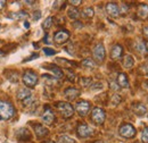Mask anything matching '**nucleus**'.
<instances>
[{
  "label": "nucleus",
  "mask_w": 148,
  "mask_h": 143,
  "mask_svg": "<svg viewBox=\"0 0 148 143\" xmlns=\"http://www.w3.org/2000/svg\"><path fill=\"white\" fill-rule=\"evenodd\" d=\"M14 114H15V110L10 104L0 101V119L7 121V119L12 118L14 116Z\"/></svg>",
  "instance_id": "nucleus-1"
},
{
  "label": "nucleus",
  "mask_w": 148,
  "mask_h": 143,
  "mask_svg": "<svg viewBox=\"0 0 148 143\" xmlns=\"http://www.w3.org/2000/svg\"><path fill=\"white\" fill-rule=\"evenodd\" d=\"M56 107L59 110V112L62 114V116H63L64 118H70V117L73 116L74 108L72 107L69 102H63V101H60V102L57 104Z\"/></svg>",
  "instance_id": "nucleus-2"
},
{
  "label": "nucleus",
  "mask_w": 148,
  "mask_h": 143,
  "mask_svg": "<svg viewBox=\"0 0 148 143\" xmlns=\"http://www.w3.org/2000/svg\"><path fill=\"white\" fill-rule=\"evenodd\" d=\"M105 118H106V114H105V111L101 108H93L92 111H91V119H92V122H95L98 125H101L105 122Z\"/></svg>",
  "instance_id": "nucleus-3"
},
{
  "label": "nucleus",
  "mask_w": 148,
  "mask_h": 143,
  "mask_svg": "<svg viewBox=\"0 0 148 143\" xmlns=\"http://www.w3.org/2000/svg\"><path fill=\"white\" fill-rule=\"evenodd\" d=\"M23 82L26 86L29 88H33L36 86L38 83V76L36 75V73L31 71H26L23 75Z\"/></svg>",
  "instance_id": "nucleus-4"
},
{
  "label": "nucleus",
  "mask_w": 148,
  "mask_h": 143,
  "mask_svg": "<svg viewBox=\"0 0 148 143\" xmlns=\"http://www.w3.org/2000/svg\"><path fill=\"white\" fill-rule=\"evenodd\" d=\"M93 59L97 61V63H103L104 59H105V56H106V51H105V47L103 46V43H98L95 48H93L92 51Z\"/></svg>",
  "instance_id": "nucleus-5"
},
{
  "label": "nucleus",
  "mask_w": 148,
  "mask_h": 143,
  "mask_svg": "<svg viewBox=\"0 0 148 143\" xmlns=\"http://www.w3.org/2000/svg\"><path fill=\"white\" fill-rule=\"evenodd\" d=\"M119 133L121 136L125 138V139H131L136 135V128L131 124H124L120 127L119 129Z\"/></svg>",
  "instance_id": "nucleus-6"
},
{
  "label": "nucleus",
  "mask_w": 148,
  "mask_h": 143,
  "mask_svg": "<svg viewBox=\"0 0 148 143\" xmlns=\"http://www.w3.org/2000/svg\"><path fill=\"white\" fill-rule=\"evenodd\" d=\"M75 110L77 111V114L80 116H86L88 115L89 110H90V102L88 101H79L75 106Z\"/></svg>",
  "instance_id": "nucleus-7"
},
{
  "label": "nucleus",
  "mask_w": 148,
  "mask_h": 143,
  "mask_svg": "<svg viewBox=\"0 0 148 143\" xmlns=\"http://www.w3.org/2000/svg\"><path fill=\"white\" fill-rule=\"evenodd\" d=\"M92 128L87 124H80L77 126V134L81 138H89L90 135H92Z\"/></svg>",
  "instance_id": "nucleus-8"
},
{
  "label": "nucleus",
  "mask_w": 148,
  "mask_h": 143,
  "mask_svg": "<svg viewBox=\"0 0 148 143\" xmlns=\"http://www.w3.org/2000/svg\"><path fill=\"white\" fill-rule=\"evenodd\" d=\"M106 12L111 17H117L120 14V8L115 2H108L106 5Z\"/></svg>",
  "instance_id": "nucleus-9"
},
{
  "label": "nucleus",
  "mask_w": 148,
  "mask_h": 143,
  "mask_svg": "<svg viewBox=\"0 0 148 143\" xmlns=\"http://www.w3.org/2000/svg\"><path fill=\"white\" fill-rule=\"evenodd\" d=\"M42 121L48 125H50L55 121V115H54V112H53V110L50 108H46V110H45V112L42 115Z\"/></svg>",
  "instance_id": "nucleus-10"
},
{
  "label": "nucleus",
  "mask_w": 148,
  "mask_h": 143,
  "mask_svg": "<svg viewBox=\"0 0 148 143\" xmlns=\"http://www.w3.org/2000/svg\"><path fill=\"white\" fill-rule=\"evenodd\" d=\"M69 37H70V33L67 31H58V32H56L54 40L57 43H64L65 41L69 40Z\"/></svg>",
  "instance_id": "nucleus-11"
},
{
  "label": "nucleus",
  "mask_w": 148,
  "mask_h": 143,
  "mask_svg": "<svg viewBox=\"0 0 148 143\" xmlns=\"http://www.w3.org/2000/svg\"><path fill=\"white\" fill-rule=\"evenodd\" d=\"M34 132H36V134H37V136L39 138V139H42V138L47 136L48 133H49L48 128H46L45 126H42L41 124L34 125Z\"/></svg>",
  "instance_id": "nucleus-12"
},
{
  "label": "nucleus",
  "mask_w": 148,
  "mask_h": 143,
  "mask_svg": "<svg viewBox=\"0 0 148 143\" xmlns=\"http://www.w3.org/2000/svg\"><path fill=\"white\" fill-rule=\"evenodd\" d=\"M64 94H65L66 99H69V100H74L76 97H79L80 91L77 89H75V88H69V89L65 90Z\"/></svg>",
  "instance_id": "nucleus-13"
},
{
  "label": "nucleus",
  "mask_w": 148,
  "mask_h": 143,
  "mask_svg": "<svg viewBox=\"0 0 148 143\" xmlns=\"http://www.w3.org/2000/svg\"><path fill=\"white\" fill-rule=\"evenodd\" d=\"M132 108H133L134 114H136L137 116H139V117L144 116V115L147 112V108H146V106H144L143 104H134Z\"/></svg>",
  "instance_id": "nucleus-14"
},
{
  "label": "nucleus",
  "mask_w": 148,
  "mask_h": 143,
  "mask_svg": "<svg viewBox=\"0 0 148 143\" xmlns=\"http://www.w3.org/2000/svg\"><path fill=\"white\" fill-rule=\"evenodd\" d=\"M117 83H119V86H121V88H129L128 76L124 73H120L117 76Z\"/></svg>",
  "instance_id": "nucleus-15"
},
{
  "label": "nucleus",
  "mask_w": 148,
  "mask_h": 143,
  "mask_svg": "<svg viewBox=\"0 0 148 143\" xmlns=\"http://www.w3.org/2000/svg\"><path fill=\"white\" fill-rule=\"evenodd\" d=\"M122 52H123V49L120 44H115L113 48H112V51H111V57L113 59H119L121 58L122 56Z\"/></svg>",
  "instance_id": "nucleus-16"
},
{
  "label": "nucleus",
  "mask_w": 148,
  "mask_h": 143,
  "mask_svg": "<svg viewBox=\"0 0 148 143\" xmlns=\"http://www.w3.org/2000/svg\"><path fill=\"white\" fill-rule=\"evenodd\" d=\"M137 14H138L139 18H141V19H146V18L148 17V6L147 5H144V3H143V5H139Z\"/></svg>",
  "instance_id": "nucleus-17"
},
{
  "label": "nucleus",
  "mask_w": 148,
  "mask_h": 143,
  "mask_svg": "<svg viewBox=\"0 0 148 143\" xmlns=\"http://www.w3.org/2000/svg\"><path fill=\"white\" fill-rule=\"evenodd\" d=\"M31 93H32V92H31V90L30 89H25V88H23V89H21L18 92H17V99L23 101L24 99H26L27 97H30Z\"/></svg>",
  "instance_id": "nucleus-18"
},
{
  "label": "nucleus",
  "mask_w": 148,
  "mask_h": 143,
  "mask_svg": "<svg viewBox=\"0 0 148 143\" xmlns=\"http://www.w3.org/2000/svg\"><path fill=\"white\" fill-rule=\"evenodd\" d=\"M16 135H17V138L19 140H23V141L30 139V133H29V131L26 128H19L17 131V133H16Z\"/></svg>",
  "instance_id": "nucleus-19"
},
{
  "label": "nucleus",
  "mask_w": 148,
  "mask_h": 143,
  "mask_svg": "<svg viewBox=\"0 0 148 143\" xmlns=\"http://www.w3.org/2000/svg\"><path fill=\"white\" fill-rule=\"evenodd\" d=\"M133 64H134L133 57L130 56V54H127V56L124 57V60H123V65H124V67H125V68H131V67L133 66Z\"/></svg>",
  "instance_id": "nucleus-20"
},
{
  "label": "nucleus",
  "mask_w": 148,
  "mask_h": 143,
  "mask_svg": "<svg viewBox=\"0 0 148 143\" xmlns=\"http://www.w3.org/2000/svg\"><path fill=\"white\" fill-rule=\"evenodd\" d=\"M134 49H136L139 54H144V52L146 51V46H145V43H144V42L138 41V42H136V43H134Z\"/></svg>",
  "instance_id": "nucleus-21"
},
{
  "label": "nucleus",
  "mask_w": 148,
  "mask_h": 143,
  "mask_svg": "<svg viewBox=\"0 0 148 143\" xmlns=\"http://www.w3.org/2000/svg\"><path fill=\"white\" fill-rule=\"evenodd\" d=\"M67 15H69V17L72 18V19H77L79 16H80V12L76 8H70L69 12H67Z\"/></svg>",
  "instance_id": "nucleus-22"
},
{
  "label": "nucleus",
  "mask_w": 148,
  "mask_h": 143,
  "mask_svg": "<svg viewBox=\"0 0 148 143\" xmlns=\"http://www.w3.org/2000/svg\"><path fill=\"white\" fill-rule=\"evenodd\" d=\"M49 71H51L54 74H55V76L57 77V78H62L63 76H64V74H63V72H62V69H59L58 67H56V66H50L49 67Z\"/></svg>",
  "instance_id": "nucleus-23"
},
{
  "label": "nucleus",
  "mask_w": 148,
  "mask_h": 143,
  "mask_svg": "<svg viewBox=\"0 0 148 143\" xmlns=\"http://www.w3.org/2000/svg\"><path fill=\"white\" fill-rule=\"evenodd\" d=\"M82 66L86 67V68L92 69L93 67H95V61L91 60V59H89V58H87V59H84V60L82 61Z\"/></svg>",
  "instance_id": "nucleus-24"
},
{
  "label": "nucleus",
  "mask_w": 148,
  "mask_h": 143,
  "mask_svg": "<svg viewBox=\"0 0 148 143\" xmlns=\"http://www.w3.org/2000/svg\"><path fill=\"white\" fill-rule=\"evenodd\" d=\"M82 15L84 16V17H89L91 18L95 15V12H93V9L91 7H87V8H84L83 9V12H82Z\"/></svg>",
  "instance_id": "nucleus-25"
},
{
  "label": "nucleus",
  "mask_w": 148,
  "mask_h": 143,
  "mask_svg": "<svg viewBox=\"0 0 148 143\" xmlns=\"http://www.w3.org/2000/svg\"><path fill=\"white\" fill-rule=\"evenodd\" d=\"M59 142L60 143H76L74 139L70 138V136H67V135H63V136H60V138H59Z\"/></svg>",
  "instance_id": "nucleus-26"
},
{
  "label": "nucleus",
  "mask_w": 148,
  "mask_h": 143,
  "mask_svg": "<svg viewBox=\"0 0 148 143\" xmlns=\"http://www.w3.org/2000/svg\"><path fill=\"white\" fill-rule=\"evenodd\" d=\"M51 25H53V17H48L45 22H43V24H42V29L48 30V29L51 27Z\"/></svg>",
  "instance_id": "nucleus-27"
},
{
  "label": "nucleus",
  "mask_w": 148,
  "mask_h": 143,
  "mask_svg": "<svg viewBox=\"0 0 148 143\" xmlns=\"http://www.w3.org/2000/svg\"><path fill=\"white\" fill-rule=\"evenodd\" d=\"M12 15H13V18H15V19H22V18L27 17V13L26 12H19V13L12 14Z\"/></svg>",
  "instance_id": "nucleus-28"
},
{
  "label": "nucleus",
  "mask_w": 148,
  "mask_h": 143,
  "mask_svg": "<svg viewBox=\"0 0 148 143\" xmlns=\"http://www.w3.org/2000/svg\"><path fill=\"white\" fill-rule=\"evenodd\" d=\"M141 141L144 143H148V127H145L141 133Z\"/></svg>",
  "instance_id": "nucleus-29"
},
{
  "label": "nucleus",
  "mask_w": 148,
  "mask_h": 143,
  "mask_svg": "<svg viewBox=\"0 0 148 143\" xmlns=\"http://www.w3.org/2000/svg\"><path fill=\"white\" fill-rule=\"evenodd\" d=\"M32 102H33V97H32V95H30V97H27L26 99H24V100H23V106H24V107L31 106V105H32Z\"/></svg>",
  "instance_id": "nucleus-30"
},
{
  "label": "nucleus",
  "mask_w": 148,
  "mask_h": 143,
  "mask_svg": "<svg viewBox=\"0 0 148 143\" xmlns=\"http://www.w3.org/2000/svg\"><path fill=\"white\" fill-rule=\"evenodd\" d=\"M80 83H81V85H82V86H89V85H90V83H91V78L83 77V78H81Z\"/></svg>",
  "instance_id": "nucleus-31"
},
{
  "label": "nucleus",
  "mask_w": 148,
  "mask_h": 143,
  "mask_svg": "<svg viewBox=\"0 0 148 143\" xmlns=\"http://www.w3.org/2000/svg\"><path fill=\"white\" fill-rule=\"evenodd\" d=\"M43 52L47 56H54L56 54V51L51 48H43Z\"/></svg>",
  "instance_id": "nucleus-32"
},
{
  "label": "nucleus",
  "mask_w": 148,
  "mask_h": 143,
  "mask_svg": "<svg viewBox=\"0 0 148 143\" xmlns=\"http://www.w3.org/2000/svg\"><path fill=\"white\" fill-rule=\"evenodd\" d=\"M121 102V97L120 95H113V98H112V105H117V104H120Z\"/></svg>",
  "instance_id": "nucleus-33"
},
{
  "label": "nucleus",
  "mask_w": 148,
  "mask_h": 143,
  "mask_svg": "<svg viewBox=\"0 0 148 143\" xmlns=\"http://www.w3.org/2000/svg\"><path fill=\"white\" fill-rule=\"evenodd\" d=\"M41 17V12L40 10H37V12H34L33 13V15H32V18H33V20H38L39 18Z\"/></svg>",
  "instance_id": "nucleus-34"
},
{
  "label": "nucleus",
  "mask_w": 148,
  "mask_h": 143,
  "mask_svg": "<svg viewBox=\"0 0 148 143\" xmlns=\"http://www.w3.org/2000/svg\"><path fill=\"white\" fill-rule=\"evenodd\" d=\"M81 2H82L81 0H71V1H70V3H71V5H74V6L81 5Z\"/></svg>",
  "instance_id": "nucleus-35"
},
{
  "label": "nucleus",
  "mask_w": 148,
  "mask_h": 143,
  "mask_svg": "<svg viewBox=\"0 0 148 143\" xmlns=\"http://www.w3.org/2000/svg\"><path fill=\"white\" fill-rule=\"evenodd\" d=\"M111 88L113 90H119L120 88H119V84H116V83H113V82H111Z\"/></svg>",
  "instance_id": "nucleus-36"
},
{
  "label": "nucleus",
  "mask_w": 148,
  "mask_h": 143,
  "mask_svg": "<svg viewBox=\"0 0 148 143\" xmlns=\"http://www.w3.org/2000/svg\"><path fill=\"white\" fill-rule=\"evenodd\" d=\"M6 6V1H2V0H0V10L1 9H3V7Z\"/></svg>",
  "instance_id": "nucleus-37"
},
{
  "label": "nucleus",
  "mask_w": 148,
  "mask_h": 143,
  "mask_svg": "<svg viewBox=\"0 0 148 143\" xmlns=\"http://www.w3.org/2000/svg\"><path fill=\"white\" fill-rule=\"evenodd\" d=\"M144 34H145V36H146V37H148V26L144 27Z\"/></svg>",
  "instance_id": "nucleus-38"
},
{
  "label": "nucleus",
  "mask_w": 148,
  "mask_h": 143,
  "mask_svg": "<svg viewBox=\"0 0 148 143\" xmlns=\"http://www.w3.org/2000/svg\"><path fill=\"white\" fill-rule=\"evenodd\" d=\"M24 27L25 29H29L30 27V23L29 22H24Z\"/></svg>",
  "instance_id": "nucleus-39"
},
{
  "label": "nucleus",
  "mask_w": 148,
  "mask_h": 143,
  "mask_svg": "<svg viewBox=\"0 0 148 143\" xmlns=\"http://www.w3.org/2000/svg\"><path fill=\"white\" fill-rule=\"evenodd\" d=\"M45 41H46V43H50V41H49V36L48 35L46 36V40H45Z\"/></svg>",
  "instance_id": "nucleus-40"
},
{
  "label": "nucleus",
  "mask_w": 148,
  "mask_h": 143,
  "mask_svg": "<svg viewBox=\"0 0 148 143\" xmlns=\"http://www.w3.org/2000/svg\"><path fill=\"white\" fill-rule=\"evenodd\" d=\"M25 3H27V5H33L34 1H25Z\"/></svg>",
  "instance_id": "nucleus-41"
},
{
  "label": "nucleus",
  "mask_w": 148,
  "mask_h": 143,
  "mask_svg": "<svg viewBox=\"0 0 148 143\" xmlns=\"http://www.w3.org/2000/svg\"><path fill=\"white\" fill-rule=\"evenodd\" d=\"M43 143H55V142H53V141H47V142H43Z\"/></svg>",
  "instance_id": "nucleus-42"
},
{
  "label": "nucleus",
  "mask_w": 148,
  "mask_h": 143,
  "mask_svg": "<svg viewBox=\"0 0 148 143\" xmlns=\"http://www.w3.org/2000/svg\"><path fill=\"white\" fill-rule=\"evenodd\" d=\"M146 47H147V49H148V42H147V44H146Z\"/></svg>",
  "instance_id": "nucleus-43"
},
{
  "label": "nucleus",
  "mask_w": 148,
  "mask_h": 143,
  "mask_svg": "<svg viewBox=\"0 0 148 143\" xmlns=\"http://www.w3.org/2000/svg\"><path fill=\"white\" fill-rule=\"evenodd\" d=\"M0 56H1V52H0Z\"/></svg>",
  "instance_id": "nucleus-44"
},
{
  "label": "nucleus",
  "mask_w": 148,
  "mask_h": 143,
  "mask_svg": "<svg viewBox=\"0 0 148 143\" xmlns=\"http://www.w3.org/2000/svg\"><path fill=\"white\" fill-rule=\"evenodd\" d=\"M5 143H8V142H5Z\"/></svg>",
  "instance_id": "nucleus-45"
}]
</instances>
